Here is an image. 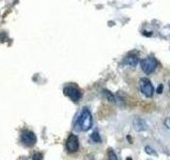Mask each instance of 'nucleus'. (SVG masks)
Returning <instances> with one entry per match:
<instances>
[{
	"mask_svg": "<svg viewBox=\"0 0 170 160\" xmlns=\"http://www.w3.org/2000/svg\"><path fill=\"white\" fill-rule=\"evenodd\" d=\"M107 156H109V160H118V157H117L116 153H115L113 149H109Z\"/></svg>",
	"mask_w": 170,
	"mask_h": 160,
	"instance_id": "11",
	"label": "nucleus"
},
{
	"mask_svg": "<svg viewBox=\"0 0 170 160\" xmlns=\"http://www.w3.org/2000/svg\"><path fill=\"white\" fill-rule=\"evenodd\" d=\"M165 126L170 129V118H167L165 120Z\"/></svg>",
	"mask_w": 170,
	"mask_h": 160,
	"instance_id": "15",
	"label": "nucleus"
},
{
	"mask_svg": "<svg viewBox=\"0 0 170 160\" xmlns=\"http://www.w3.org/2000/svg\"><path fill=\"white\" fill-rule=\"evenodd\" d=\"M124 62H126V64H128V65L134 67V66L137 65L138 58H137V56H135V54H129V56L126 58V60H124Z\"/></svg>",
	"mask_w": 170,
	"mask_h": 160,
	"instance_id": "8",
	"label": "nucleus"
},
{
	"mask_svg": "<svg viewBox=\"0 0 170 160\" xmlns=\"http://www.w3.org/2000/svg\"><path fill=\"white\" fill-rule=\"evenodd\" d=\"M133 128L136 131H144V130L147 129V124L142 118H135L133 121Z\"/></svg>",
	"mask_w": 170,
	"mask_h": 160,
	"instance_id": "7",
	"label": "nucleus"
},
{
	"mask_svg": "<svg viewBox=\"0 0 170 160\" xmlns=\"http://www.w3.org/2000/svg\"><path fill=\"white\" fill-rule=\"evenodd\" d=\"M33 160H43V154L40 153H34L33 154Z\"/></svg>",
	"mask_w": 170,
	"mask_h": 160,
	"instance_id": "13",
	"label": "nucleus"
},
{
	"mask_svg": "<svg viewBox=\"0 0 170 160\" xmlns=\"http://www.w3.org/2000/svg\"><path fill=\"white\" fill-rule=\"evenodd\" d=\"M66 148L69 153H76L79 149V139L73 134H70L66 141Z\"/></svg>",
	"mask_w": 170,
	"mask_h": 160,
	"instance_id": "6",
	"label": "nucleus"
},
{
	"mask_svg": "<svg viewBox=\"0 0 170 160\" xmlns=\"http://www.w3.org/2000/svg\"><path fill=\"white\" fill-rule=\"evenodd\" d=\"M140 66H142V69L144 71V73L149 75V74H152L155 71L156 66H157V61L153 57H148V58L142 59L140 61Z\"/></svg>",
	"mask_w": 170,
	"mask_h": 160,
	"instance_id": "2",
	"label": "nucleus"
},
{
	"mask_svg": "<svg viewBox=\"0 0 170 160\" xmlns=\"http://www.w3.org/2000/svg\"><path fill=\"white\" fill-rule=\"evenodd\" d=\"M163 89H164V85H160L159 87H157V89H156V92L159 93V94H162V93H163Z\"/></svg>",
	"mask_w": 170,
	"mask_h": 160,
	"instance_id": "14",
	"label": "nucleus"
},
{
	"mask_svg": "<svg viewBox=\"0 0 170 160\" xmlns=\"http://www.w3.org/2000/svg\"><path fill=\"white\" fill-rule=\"evenodd\" d=\"M140 91L142 94L147 97H152L154 94V88L151 81L148 78H142L140 79Z\"/></svg>",
	"mask_w": 170,
	"mask_h": 160,
	"instance_id": "4",
	"label": "nucleus"
},
{
	"mask_svg": "<svg viewBox=\"0 0 170 160\" xmlns=\"http://www.w3.org/2000/svg\"><path fill=\"white\" fill-rule=\"evenodd\" d=\"M145 151H146V153H147V154H149V155H156L155 151H154V149H152L150 146H146V147H145Z\"/></svg>",
	"mask_w": 170,
	"mask_h": 160,
	"instance_id": "12",
	"label": "nucleus"
},
{
	"mask_svg": "<svg viewBox=\"0 0 170 160\" xmlns=\"http://www.w3.org/2000/svg\"><path fill=\"white\" fill-rule=\"evenodd\" d=\"M64 94L69 97L72 101H78L82 97V92L80 91V89L73 85L64 88Z\"/></svg>",
	"mask_w": 170,
	"mask_h": 160,
	"instance_id": "3",
	"label": "nucleus"
},
{
	"mask_svg": "<svg viewBox=\"0 0 170 160\" xmlns=\"http://www.w3.org/2000/svg\"><path fill=\"white\" fill-rule=\"evenodd\" d=\"M169 90H170V81H169Z\"/></svg>",
	"mask_w": 170,
	"mask_h": 160,
	"instance_id": "17",
	"label": "nucleus"
},
{
	"mask_svg": "<svg viewBox=\"0 0 170 160\" xmlns=\"http://www.w3.org/2000/svg\"><path fill=\"white\" fill-rule=\"evenodd\" d=\"M127 160H132V158H130V157H128V158H127Z\"/></svg>",
	"mask_w": 170,
	"mask_h": 160,
	"instance_id": "16",
	"label": "nucleus"
},
{
	"mask_svg": "<svg viewBox=\"0 0 170 160\" xmlns=\"http://www.w3.org/2000/svg\"><path fill=\"white\" fill-rule=\"evenodd\" d=\"M78 129H81L82 131H87L93 126V118H91V111L87 108H83L81 114L78 120Z\"/></svg>",
	"mask_w": 170,
	"mask_h": 160,
	"instance_id": "1",
	"label": "nucleus"
},
{
	"mask_svg": "<svg viewBox=\"0 0 170 160\" xmlns=\"http://www.w3.org/2000/svg\"><path fill=\"white\" fill-rule=\"evenodd\" d=\"M21 143L26 146H33L36 142V136L30 130H23L21 134Z\"/></svg>",
	"mask_w": 170,
	"mask_h": 160,
	"instance_id": "5",
	"label": "nucleus"
},
{
	"mask_svg": "<svg viewBox=\"0 0 170 160\" xmlns=\"http://www.w3.org/2000/svg\"><path fill=\"white\" fill-rule=\"evenodd\" d=\"M91 140H93L94 142H96V143H100L101 138H100V136H99L98 132H97V131L93 132V134H91Z\"/></svg>",
	"mask_w": 170,
	"mask_h": 160,
	"instance_id": "10",
	"label": "nucleus"
},
{
	"mask_svg": "<svg viewBox=\"0 0 170 160\" xmlns=\"http://www.w3.org/2000/svg\"><path fill=\"white\" fill-rule=\"evenodd\" d=\"M103 95H104L105 98L110 101V103H113V104H115V103H116V98H115V96L113 95L112 92H110V91H109V90H103Z\"/></svg>",
	"mask_w": 170,
	"mask_h": 160,
	"instance_id": "9",
	"label": "nucleus"
}]
</instances>
